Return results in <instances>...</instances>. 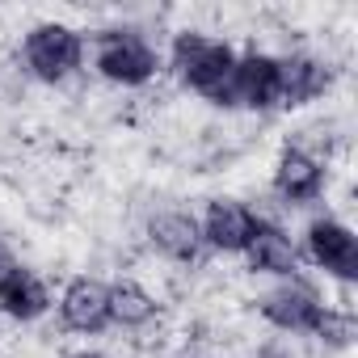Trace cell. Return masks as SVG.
<instances>
[{"label": "cell", "instance_id": "cell-1", "mask_svg": "<svg viewBox=\"0 0 358 358\" xmlns=\"http://www.w3.org/2000/svg\"><path fill=\"white\" fill-rule=\"evenodd\" d=\"M169 68L177 72L190 93L207 97L211 106H224L228 97V80H232V68H236V51L203 30H182L169 47Z\"/></svg>", "mask_w": 358, "mask_h": 358}, {"label": "cell", "instance_id": "cell-2", "mask_svg": "<svg viewBox=\"0 0 358 358\" xmlns=\"http://www.w3.org/2000/svg\"><path fill=\"white\" fill-rule=\"evenodd\" d=\"M93 68L101 80L122 85V89H139L160 72V51L131 26H114L93 34Z\"/></svg>", "mask_w": 358, "mask_h": 358}, {"label": "cell", "instance_id": "cell-3", "mask_svg": "<svg viewBox=\"0 0 358 358\" xmlns=\"http://www.w3.org/2000/svg\"><path fill=\"white\" fill-rule=\"evenodd\" d=\"M22 59L30 76H38L43 85H64L85 64V34L64 22H38L22 38Z\"/></svg>", "mask_w": 358, "mask_h": 358}, {"label": "cell", "instance_id": "cell-4", "mask_svg": "<svg viewBox=\"0 0 358 358\" xmlns=\"http://www.w3.org/2000/svg\"><path fill=\"white\" fill-rule=\"evenodd\" d=\"M257 312L282 333H308L312 337V329H316V320L324 312V299H320V291L312 282L291 274V278H278V287H270L257 299Z\"/></svg>", "mask_w": 358, "mask_h": 358}, {"label": "cell", "instance_id": "cell-5", "mask_svg": "<svg viewBox=\"0 0 358 358\" xmlns=\"http://www.w3.org/2000/svg\"><path fill=\"white\" fill-rule=\"evenodd\" d=\"M224 106L228 110H274L278 106V55H266V51L236 55Z\"/></svg>", "mask_w": 358, "mask_h": 358}, {"label": "cell", "instance_id": "cell-6", "mask_svg": "<svg viewBox=\"0 0 358 358\" xmlns=\"http://www.w3.org/2000/svg\"><path fill=\"white\" fill-rule=\"evenodd\" d=\"M303 253L312 266H320L341 282L358 278V236L341 220H312L303 232Z\"/></svg>", "mask_w": 358, "mask_h": 358}, {"label": "cell", "instance_id": "cell-7", "mask_svg": "<svg viewBox=\"0 0 358 358\" xmlns=\"http://www.w3.org/2000/svg\"><path fill=\"white\" fill-rule=\"evenodd\" d=\"M59 320L72 333H106L110 329V282L101 278H72L59 295Z\"/></svg>", "mask_w": 358, "mask_h": 358}, {"label": "cell", "instance_id": "cell-8", "mask_svg": "<svg viewBox=\"0 0 358 358\" xmlns=\"http://www.w3.org/2000/svg\"><path fill=\"white\" fill-rule=\"evenodd\" d=\"M253 228H257V215L236 199H211L203 220H199L203 245L215 249V253H245Z\"/></svg>", "mask_w": 358, "mask_h": 358}, {"label": "cell", "instance_id": "cell-9", "mask_svg": "<svg viewBox=\"0 0 358 358\" xmlns=\"http://www.w3.org/2000/svg\"><path fill=\"white\" fill-rule=\"evenodd\" d=\"M274 194L287 207H308L324 194V169L316 156H308L303 148H282V156L274 160Z\"/></svg>", "mask_w": 358, "mask_h": 358}, {"label": "cell", "instance_id": "cell-10", "mask_svg": "<svg viewBox=\"0 0 358 358\" xmlns=\"http://www.w3.org/2000/svg\"><path fill=\"white\" fill-rule=\"evenodd\" d=\"M148 241L160 257L177 262V266H194L203 257V232H199V220L186 215V211H160L148 220Z\"/></svg>", "mask_w": 358, "mask_h": 358}, {"label": "cell", "instance_id": "cell-11", "mask_svg": "<svg viewBox=\"0 0 358 358\" xmlns=\"http://www.w3.org/2000/svg\"><path fill=\"white\" fill-rule=\"evenodd\" d=\"M241 257L249 262L253 274H270V278H291L299 270V249L291 245V236L274 220H262V215H257V228H253L249 249Z\"/></svg>", "mask_w": 358, "mask_h": 358}, {"label": "cell", "instance_id": "cell-12", "mask_svg": "<svg viewBox=\"0 0 358 358\" xmlns=\"http://www.w3.org/2000/svg\"><path fill=\"white\" fill-rule=\"evenodd\" d=\"M329 89V68L316 55H282L278 59V106L299 110L312 106Z\"/></svg>", "mask_w": 358, "mask_h": 358}, {"label": "cell", "instance_id": "cell-13", "mask_svg": "<svg viewBox=\"0 0 358 358\" xmlns=\"http://www.w3.org/2000/svg\"><path fill=\"white\" fill-rule=\"evenodd\" d=\"M0 312H5L9 320H22V324L47 316V312H51V291H47V282H43L34 270L13 266L5 278H0Z\"/></svg>", "mask_w": 358, "mask_h": 358}, {"label": "cell", "instance_id": "cell-14", "mask_svg": "<svg viewBox=\"0 0 358 358\" xmlns=\"http://www.w3.org/2000/svg\"><path fill=\"white\" fill-rule=\"evenodd\" d=\"M156 320V299L148 287H139L135 278H118L110 282V324L118 329H143Z\"/></svg>", "mask_w": 358, "mask_h": 358}, {"label": "cell", "instance_id": "cell-15", "mask_svg": "<svg viewBox=\"0 0 358 358\" xmlns=\"http://www.w3.org/2000/svg\"><path fill=\"white\" fill-rule=\"evenodd\" d=\"M312 337H316L320 345H329V350H345V345H354L358 324H354L350 312H341V308H324L320 320H316V329H312Z\"/></svg>", "mask_w": 358, "mask_h": 358}, {"label": "cell", "instance_id": "cell-16", "mask_svg": "<svg viewBox=\"0 0 358 358\" xmlns=\"http://www.w3.org/2000/svg\"><path fill=\"white\" fill-rule=\"evenodd\" d=\"M13 266H22V262L13 257V249H9V245H0V278H5V274H9Z\"/></svg>", "mask_w": 358, "mask_h": 358}, {"label": "cell", "instance_id": "cell-17", "mask_svg": "<svg viewBox=\"0 0 358 358\" xmlns=\"http://www.w3.org/2000/svg\"><path fill=\"white\" fill-rule=\"evenodd\" d=\"M68 358H106L101 350H76V354H68Z\"/></svg>", "mask_w": 358, "mask_h": 358}]
</instances>
